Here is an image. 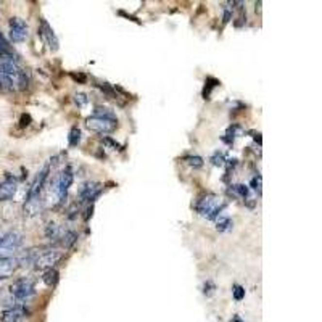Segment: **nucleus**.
<instances>
[{"label": "nucleus", "mask_w": 322, "mask_h": 322, "mask_svg": "<svg viewBox=\"0 0 322 322\" xmlns=\"http://www.w3.org/2000/svg\"><path fill=\"white\" fill-rule=\"evenodd\" d=\"M21 243H23V235L16 232V230L3 235L2 240H0V259L12 258L15 251L21 246Z\"/></svg>", "instance_id": "7ed1b4c3"}, {"label": "nucleus", "mask_w": 322, "mask_h": 322, "mask_svg": "<svg viewBox=\"0 0 322 322\" xmlns=\"http://www.w3.org/2000/svg\"><path fill=\"white\" fill-rule=\"evenodd\" d=\"M232 225H234V224H232V219H229V218H219L216 229H218L219 232H225V230L232 229Z\"/></svg>", "instance_id": "f3484780"}, {"label": "nucleus", "mask_w": 322, "mask_h": 322, "mask_svg": "<svg viewBox=\"0 0 322 322\" xmlns=\"http://www.w3.org/2000/svg\"><path fill=\"white\" fill-rule=\"evenodd\" d=\"M185 161H187V164L192 166V168H201V166H203V158L197 157V155H195V157H187Z\"/></svg>", "instance_id": "aec40b11"}, {"label": "nucleus", "mask_w": 322, "mask_h": 322, "mask_svg": "<svg viewBox=\"0 0 322 322\" xmlns=\"http://www.w3.org/2000/svg\"><path fill=\"white\" fill-rule=\"evenodd\" d=\"M224 155L221 152H216L213 157H211V163H213L214 166H223L224 164Z\"/></svg>", "instance_id": "5701e85b"}, {"label": "nucleus", "mask_w": 322, "mask_h": 322, "mask_svg": "<svg viewBox=\"0 0 322 322\" xmlns=\"http://www.w3.org/2000/svg\"><path fill=\"white\" fill-rule=\"evenodd\" d=\"M48 171H50L48 166H44V168L39 171L37 176H36V179H34V182L31 184V187H29V190H28L26 200H37V198H40V192H42L45 180H47V177H48Z\"/></svg>", "instance_id": "423d86ee"}, {"label": "nucleus", "mask_w": 322, "mask_h": 322, "mask_svg": "<svg viewBox=\"0 0 322 322\" xmlns=\"http://www.w3.org/2000/svg\"><path fill=\"white\" fill-rule=\"evenodd\" d=\"M102 184L100 182H85L79 190V198L80 201H92L95 200L102 192Z\"/></svg>", "instance_id": "9d476101"}, {"label": "nucleus", "mask_w": 322, "mask_h": 322, "mask_svg": "<svg viewBox=\"0 0 322 322\" xmlns=\"http://www.w3.org/2000/svg\"><path fill=\"white\" fill-rule=\"evenodd\" d=\"M16 268H18V259H15V258L0 259V280L8 277Z\"/></svg>", "instance_id": "ddd939ff"}, {"label": "nucleus", "mask_w": 322, "mask_h": 322, "mask_svg": "<svg viewBox=\"0 0 322 322\" xmlns=\"http://www.w3.org/2000/svg\"><path fill=\"white\" fill-rule=\"evenodd\" d=\"M234 190H235V193L237 195H240L242 198H246V200H250V192H248V187L246 185H243V184H237V185H234Z\"/></svg>", "instance_id": "6ab92c4d"}, {"label": "nucleus", "mask_w": 322, "mask_h": 322, "mask_svg": "<svg viewBox=\"0 0 322 322\" xmlns=\"http://www.w3.org/2000/svg\"><path fill=\"white\" fill-rule=\"evenodd\" d=\"M116 116L107 108H95V114L85 119V128L97 134H110L116 129Z\"/></svg>", "instance_id": "f257e3e1"}, {"label": "nucleus", "mask_w": 322, "mask_h": 322, "mask_svg": "<svg viewBox=\"0 0 322 322\" xmlns=\"http://www.w3.org/2000/svg\"><path fill=\"white\" fill-rule=\"evenodd\" d=\"M223 208H224L223 200L214 193L205 195V197L197 203V211L201 216H205V218H208V219L216 218V216L221 213V209Z\"/></svg>", "instance_id": "f03ea898"}, {"label": "nucleus", "mask_w": 322, "mask_h": 322, "mask_svg": "<svg viewBox=\"0 0 322 322\" xmlns=\"http://www.w3.org/2000/svg\"><path fill=\"white\" fill-rule=\"evenodd\" d=\"M26 314V308L23 305L12 306V308L5 309L2 316H0V322H19L23 316Z\"/></svg>", "instance_id": "f8f14e48"}, {"label": "nucleus", "mask_w": 322, "mask_h": 322, "mask_svg": "<svg viewBox=\"0 0 322 322\" xmlns=\"http://www.w3.org/2000/svg\"><path fill=\"white\" fill-rule=\"evenodd\" d=\"M85 102H87V98H85V95H84V94H79V95H76V103H79V105H84Z\"/></svg>", "instance_id": "a878e982"}, {"label": "nucleus", "mask_w": 322, "mask_h": 322, "mask_svg": "<svg viewBox=\"0 0 322 322\" xmlns=\"http://www.w3.org/2000/svg\"><path fill=\"white\" fill-rule=\"evenodd\" d=\"M18 189L16 179L13 177H7L3 182H0V201H8L15 197Z\"/></svg>", "instance_id": "9b49d317"}, {"label": "nucleus", "mask_w": 322, "mask_h": 322, "mask_svg": "<svg viewBox=\"0 0 322 322\" xmlns=\"http://www.w3.org/2000/svg\"><path fill=\"white\" fill-rule=\"evenodd\" d=\"M58 275H60V274H58V271L52 268V269H47V271H45L42 279H44V282H45V284H47V285L53 287V285L58 282Z\"/></svg>", "instance_id": "2eb2a0df"}, {"label": "nucleus", "mask_w": 322, "mask_h": 322, "mask_svg": "<svg viewBox=\"0 0 322 322\" xmlns=\"http://www.w3.org/2000/svg\"><path fill=\"white\" fill-rule=\"evenodd\" d=\"M232 293H234V298L237 301H240V300H243V296H245V289L243 287H240V285H234Z\"/></svg>", "instance_id": "4be33fe9"}, {"label": "nucleus", "mask_w": 322, "mask_h": 322, "mask_svg": "<svg viewBox=\"0 0 322 322\" xmlns=\"http://www.w3.org/2000/svg\"><path fill=\"white\" fill-rule=\"evenodd\" d=\"M12 50H10V45H8V42L5 40V37L0 34V55H3V53H10Z\"/></svg>", "instance_id": "393cba45"}, {"label": "nucleus", "mask_w": 322, "mask_h": 322, "mask_svg": "<svg viewBox=\"0 0 322 322\" xmlns=\"http://www.w3.org/2000/svg\"><path fill=\"white\" fill-rule=\"evenodd\" d=\"M60 259H62V251H45V253L37 256L34 264H36L37 269H52Z\"/></svg>", "instance_id": "6e6552de"}, {"label": "nucleus", "mask_w": 322, "mask_h": 322, "mask_svg": "<svg viewBox=\"0 0 322 322\" xmlns=\"http://www.w3.org/2000/svg\"><path fill=\"white\" fill-rule=\"evenodd\" d=\"M69 145L71 147H76V145L80 142V130L79 128H73L71 130H69Z\"/></svg>", "instance_id": "a211bd4d"}, {"label": "nucleus", "mask_w": 322, "mask_h": 322, "mask_svg": "<svg viewBox=\"0 0 322 322\" xmlns=\"http://www.w3.org/2000/svg\"><path fill=\"white\" fill-rule=\"evenodd\" d=\"M39 32H40V37L44 39L45 45H47L50 50H53V52L55 50H58V39H57V36H55L53 29L50 28V24L45 21V19H40Z\"/></svg>", "instance_id": "1a4fd4ad"}, {"label": "nucleus", "mask_w": 322, "mask_h": 322, "mask_svg": "<svg viewBox=\"0 0 322 322\" xmlns=\"http://www.w3.org/2000/svg\"><path fill=\"white\" fill-rule=\"evenodd\" d=\"M232 10H234L232 3H227V7L224 8V16H223L224 23H229L230 19H232Z\"/></svg>", "instance_id": "b1692460"}, {"label": "nucleus", "mask_w": 322, "mask_h": 322, "mask_svg": "<svg viewBox=\"0 0 322 322\" xmlns=\"http://www.w3.org/2000/svg\"><path fill=\"white\" fill-rule=\"evenodd\" d=\"M73 184V173L69 169H64L62 173L58 174L57 180H55V185H53V192H55V201L57 203H62V201L66 198V193L69 187H71Z\"/></svg>", "instance_id": "20e7f679"}, {"label": "nucleus", "mask_w": 322, "mask_h": 322, "mask_svg": "<svg viewBox=\"0 0 322 322\" xmlns=\"http://www.w3.org/2000/svg\"><path fill=\"white\" fill-rule=\"evenodd\" d=\"M45 235H47V239H58L62 235V229L58 227V224L48 223L47 227H45Z\"/></svg>", "instance_id": "dca6fc26"}, {"label": "nucleus", "mask_w": 322, "mask_h": 322, "mask_svg": "<svg viewBox=\"0 0 322 322\" xmlns=\"http://www.w3.org/2000/svg\"><path fill=\"white\" fill-rule=\"evenodd\" d=\"M58 239H62V245L64 248H69V246L74 245V242L78 240V234L73 232V230H62V235H60Z\"/></svg>", "instance_id": "4468645a"}, {"label": "nucleus", "mask_w": 322, "mask_h": 322, "mask_svg": "<svg viewBox=\"0 0 322 322\" xmlns=\"http://www.w3.org/2000/svg\"><path fill=\"white\" fill-rule=\"evenodd\" d=\"M2 237H3V234H0V240H2Z\"/></svg>", "instance_id": "bb28decb"}, {"label": "nucleus", "mask_w": 322, "mask_h": 322, "mask_svg": "<svg viewBox=\"0 0 322 322\" xmlns=\"http://www.w3.org/2000/svg\"><path fill=\"white\" fill-rule=\"evenodd\" d=\"M261 184H263V179H261V176L258 174V176H255L253 179H251V189L255 190V192H258V193H261Z\"/></svg>", "instance_id": "412c9836"}, {"label": "nucleus", "mask_w": 322, "mask_h": 322, "mask_svg": "<svg viewBox=\"0 0 322 322\" xmlns=\"http://www.w3.org/2000/svg\"><path fill=\"white\" fill-rule=\"evenodd\" d=\"M10 291L18 301H24L34 293V282L31 279H18L10 287Z\"/></svg>", "instance_id": "39448f33"}, {"label": "nucleus", "mask_w": 322, "mask_h": 322, "mask_svg": "<svg viewBox=\"0 0 322 322\" xmlns=\"http://www.w3.org/2000/svg\"><path fill=\"white\" fill-rule=\"evenodd\" d=\"M28 37V24L21 18L10 19V39L13 42H23Z\"/></svg>", "instance_id": "0eeeda50"}]
</instances>
